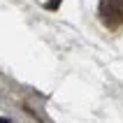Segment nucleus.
Listing matches in <instances>:
<instances>
[{
  "mask_svg": "<svg viewBox=\"0 0 123 123\" xmlns=\"http://www.w3.org/2000/svg\"><path fill=\"white\" fill-rule=\"evenodd\" d=\"M100 19L109 28L123 23V0H100Z\"/></svg>",
  "mask_w": 123,
  "mask_h": 123,
  "instance_id": "nucleus-1",
  "label": "nucleus"
},
{
  "mask_svg": "<svg viewBox=\"0 0 123 123\" xmlns=\"http://www.w3.org/2000/svg\"><path fill=\"white\" fill-rule=\"evenodd\" d=\"M61 5V0H49V5H47V9H56V7Z\"/></svg>",
  "mask_w": 123,
  "mask_h": 123,
  "instance_id": "nucleus-2",
  "label": "nucleus"
},
{
  "mask_svg": "<svg viewBox=\"0 0 123 123\" xmlns=\"http://www.w3.org/2000/svg\"><path fill=\"white\" fill-rule=\"evenodd\" d=\"M0 123H9V121H5V118H0Z\"/></svg>",
  "mask_w": 123,
  "mask_h": 123,
  "instance_id": "nucleus-3",
  "label": "nucleus"
}]
</instances>
